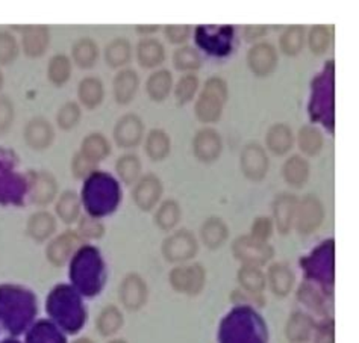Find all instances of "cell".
Returning <instances> with one entry per match:
<instances>
[{"instance_id": "7bdbcfd3", "label": "cell", "mask_w": 359, "mask_h": 343, "mask_svg": "<svg viewBox=\"0 0 359 343\" xmlns=\"http://www.w3.org/2000/svg\"><path fill=\"white\" fill-rule=\"evenodd\" d=\"M26 343H65V337L52 322L40 321L27 332Z\"/></svg>"}, {"instance_id": "f6af8a7d", "label": "cell", "mask_w": 359, "mask_h": 343, "mask_svg": "<svg viewBox=\"0 0 359 343\" xmlns=\"http://www.w3.org/2000/svg\"><path fill=\"white\" fill-rule=\"evenodd\" d=\"M299 148L306 156H317L323 148L325 139L321 132L314 126H304L297 135Z\"/></svg>"}, {"instance_id": "6da1fadb", "label": "cell", "mask_w": 359, "mask_h": 343, "mask_svg": "<svg viewBox=\"0 0 359 343\" xmlns=\"http://www.w3.org/2000/svg\"><path fill=\"white\" fill-rule=\"evenodd\" d=\"M35 314L36 302L31 290L15 284L0 286V322L11 335H22Z\"/></svg>"}, {"instance_id": "ffe728a7", "label": "cell", "mask_w": 359, "mask_h": 343, "mask_svg": "<svg viewBox=\"0 0 359 343\" xmlns=\"http://www.w3.org/2000/svg\"><path fill=\"white\" fill-rule=\"evenodd\" d=\"M23 139L26 146L34 151L47 150L55 141V129L52 122L41 115L31 118L23 130Z\"/></svg>"}, {"instance_id": "f907efd6", "label": "cell", "mask_w": 359, "mask_h": 343, "mask_svg": "<svg viewBox=\"0 0 359 343\" xmlns=\"http://www.w3.org/2000/svg\"><path fill=\"white\" fill-rule=\"evenodd\" d=\"M199 32L205 34V38H197V41H199L203 49L211 50L212 44L219 43L222 55H226V52L229 50V46L232 43V27H220L215 35H211L210 31H203L202 27H199Z\"/></svg>"}, {"instance_id": "d4e9b609", "label": "cell", "mask_w": 359, "mask_h": 343, "mask_svg": "<svg viewBox=\"0 0 359 343\" xmlns=\"http://www.w3.org/2000/svg\"><path fill=\"white\" fill-rule=\"evenodd\" d=\"M56 232V219L52 214L46 211H39L29 216L26 224L27 236L35 242H46Z\"/></svg>"}, {"instance_id": "f546056e", "label": "cell", "mask_w": 359, "mask_h": 343, "mask_svg": "<svg viewBox=\"0 0 359 343\" xmlns=\"http://www.w3.org/2000/svg\"><path fill=\"white\" fill-rule=\"evenodd\" d=\"M173 90V76L167 69H159L149 76L146 82V92L155 103H163L168 99Z\"/></svg>"}, {"instance_id": "4316f807", "label": "cell", "mask_w": 359, "mask_h": 343, "mask_svg": "<svg viewBox=\"0 0 359 343\" xmlns=\"http://www.w3.org/2000/svg\"><path fill=\"white\" fill-rule=\"evenodd\" d=\"M78 99L82 106L93 111L99 108L105 99V87L103 82L96 76L83 78L78 85Z\"/></svg>"}, {"instance_id": "83f0119b", "label": "cell", "mask_w": 359, "mask_h": 343, "mask_svg": "<svg viewBox=\"0 0 359 343\" xmlns=\"http://www.w3.org/2000/svg\"><path fill=\"white\" fill-rule=\"evenodd\" d=\"M316 330V322L304 312L292 313L285 327V335L290 343H305Z\"/></svg>"}, {"instance_id": "d6986e66", "label": "cell", "mask_w": 359, "mask_h": 343, "mask_svg": "<svg viewBox=\"0 0 359 343\" xmlns=\"http://www.w3.org/2000/svg\"><path fill=\"white\" fill-rule=\"evenodd\" d=\"M223 139L214 127H203L193 138V155L203 164H212L222 156Z\"/></svg>"}, {"instance_id": "2e32d148", "label": "cell", "mask_w": 359, "mask_h": 343, "mask_svg": "<svg viewBox=\"0 0 359 343\" xmlns=\"http://www.w3.org/2000/svg\"><path fill=\"white\" fill-rule=\"evenodd\" d=\"M276 47L267 41L255 43L248 52V65L257 78H267L278 66Z\"/></svg>"}, {"instance_id": "f35d334b", "label": "cell", "mask_w": 359, "mask_h": 343, "mask_svg": "<svg viewBox=\"0 0 359 343\" xmlns=\"http://www.w3.org/2000/svg\"><path fill=\"white\" fill-rule=\"evenodd\" d=\"M73 64L67 55L56 53L53 55L49 64H47V79L53 83L55 87H62L72 78Z\"/></svg>"}, {"instance_id": "74e56055", "label": "cell", "mask_w": 359, "mask_h": 343, "mask_svg": "<svg viewBox=\"0 0 359 343\" xmlns=\"http://www.w3.org/2000/svg\"><path fill=\"white\" fill-rule=\"evenodd\" d=\"M182 218V209L179 206V203L173 198H168L165 202L159 204L156 209V212L154 215V221L155 225L159 227L161 230L170 232L179 224Z\"/></svg>"}, {"instance_id": "7402d4cb", "label": "cell", "mask_w": 359, "mask_h": 343, "mask_svg": "<svg viewBox=\"0 0 359 343\" xmlns=\"http://www.w3.org/2000/svg\"><path fill=\"white\" fill-rule=\"evenodd\" d=\"M50 46L49 27L44 24L27 26L22 36V49L27 58H41Z\"/></svg>"}, {"instance_id": "816d5d0a", "label": "cell", "mask_w": 359, "mask_h": 343, "mask_svg": "<svg viewBox=\"0 0 359 343\" xmlns=\"http://www.w3.org/2000/svg\"><path fill=\"white\" fill-rule=\"evenodd\" d=\"M76 233L83 239L94 241V239H100L105 234V225H103L97 218L94 216H81L78 219V230Z\"/></svg>"}, {"instance_id": "7c38bea8", "label": "cell", "mask_w": 359, "mask_h": 343, "mask_svg": "<svg viewBox=\"0 0 359 343\" xmlns=\"http://www.w3.org/2000/svg\"><path fill=\"white\" fill-rule=\"evenodd\" d=\"M269 156L258 142H249L241 150L240 168L245 178L252 182H261L269 173Z\"/></svg>"}, {"instance_id": "7a4b0ae2", "label": "cell", "mask_w": 359, "mask_h": 343, "mask_svg": "<svg viewBox=\"0 0 359 343\" xmlns=\"http://www.w3.org/2000/svg\"><path fill=\"white\" fill-rule=\"evenodd\" d=\"M70 280L82 297L97 295L105 283V265L97 248L83 245L74 253L70 263Z\"/></svg>"}, {"instance_id": "d590c367", "label": "cell", "mask_w": 359, "mask_h": 343, "mask_svg": "<svg viewBox=\"0 0 359 343\" xmlns=\"http://www.w3.org/2000/svg\"><path fill=\"white\" fill-rule=\"evenodd\" d=\"M79 151L90 160L99 164L100 160L107 159L111 155V144L105 135H102L99 132H93L82 139Z\"/></svg>"}, {"instance_id": "ba28073f", "label": "cell", "mask_w": 359, "mask_h": 343, "mask_svg": "<svg viewBox=\"0 0 359 343\" xmlns=\"http://www.w3.org/2000/svg\"><path fill=\"white\" fill-rule=\"evenodd\" d=\"M168 281L172 288L179 292L196 297L199 295L206 283V274L203 266L199 263L188 265V266H176V268L170 272Z\"/></svg>"}, {"instance_id": "ee69618b", "label": "cell", "mask_w": 359, "mask_h": 343, "mask_svg": "<svg viewBox=\"0 0 359 343\" xmlns=\"http://www.w3.org/2000/svg\"><path fill=\"white\" fill-rule=\"evenodd\" d=\"M238 283L250 295H259L267 286L266 274L259 270V266L252 265L241 266V270L238 271Z\"/></svg>"}, {"instance_id": "277c9868", "label": "cell", "mask_w": 359, "mask_h": 343, "mask_svg": "<svg viewBox=\"0 0 359 343\" xmlns=\"http://www.w3.org/2000/svg\"><path fill=\"white\" fill-rule=\"evenodd\" d=\"M120 200L121 190L112 176L103 171H94L85 178L81 202L90 216L100 218L111 215L118 207Z\"/></svg>"}, {"instance_id": "6f0895ef", "label": "cell", "mask_w": 359, "mask_h": 343, "mask_svg": "<svg viewBox=\"0 0 359 343\" xmlns=\"http://www.w3.org/2000/svg\"><path fill=\"white\" fill-rule=\"evenodd\" d=\"M271 233H273V221L269 216H259L255 219L252 225V233H250L252 237L267 242V239H270Z\"/></svg>"}, {"instance_id": "60d3db41", "label": "cell", "mask_w": 359, "mask_h": 343, "mask_svg": "<svg viewBox=\"0 0 359 343\" xmlns=\"http://www.w3.org/2000/svg\"><path fill=\"white\" fill-rule=\"evenodd\" d=\"M123 322L125 321H123L121 310L111 304V306H107L100 310L96 319V328L100 336L109 337L117 335L120 328L123 327Z\"/></svg>"}, {"instance_id": "52a82bcc", "label": "cell", "mask_w": 359, "mask_h": 343, "mask_svg": "<svg viewBox=\"0 0 359 343\" xmlns=\"http://www.w3.org/2000/svg\"><path fill=\"white\" fill-rule=\"evenodd\" d=\"M232 253L235 259L252 266L266 265L275 255V250L267 242L255 239L250 234L237 237L232 244Z\"/></svg>"}, {"instance_id": "8d00e7d4", "label": "cell", "mask_w": 359, "mask_h": 343, "mask_svg": "<svg viewBox=\"0 0 359 343\" xmlns=\"http://www.w3.org/2000/svg\"><path fill=\"white\" fill-rule=\"evenodd\" d=\"M81 198L74 190H64L56 200L55 211L64 224H73L81 218Z\"/></svg>"}, {"instance_id": "7dc6e473", "label": "cell", "mask_w": 359, "mask_h": 343, "mask_svg": "<svg viewBox=\"0 0 359 343\" xmlns=\"http://www.w3.org/2000/svg\"><path fill=\"white\" fill-rule=\"evenodd\" d=\"M82 118V109L79 106V103L76 102H65L62 106L60 108L58 113H56V122L61 130H73L79 125V121Z\"/></svg>"}, {"instance_id": "ab89813d", "label": "cell", "mask_w": 359, "mask_h": 343, "mask_svg": "<svg viewBox=\"0 0 359 343\" xmlns=\"http://www.w3.org/2000/svg\"><path fill=\"white\" fill-rule=\"evenodd\" d=\"M306 34L305 27L300 24H294L287 27L279 38V49L287 56H297L305 47Z\"/></svg>"}, {"instance_id": "b9f144b4", "label": "cell", "mask_w": 359, "mask_h": 343, "mask_svg": "<svg viewBox=\"0 0 359 343\" xmlns=\"http://www.w3.org/2000/svg\"><path fill=\"white\" fill-rule=\"evenodd\" d=\"M141 160L134 153H126L117 159L116 162V173L123 183L130 186L135 185L141 177Z\"/></svg>"}, {"instance_id": "603a6c76", "label": "cell", "mask_w": 359, "mask_h": 343, "mask_svg": "<svg viewBox=\"0 0 359 343\" xmlns=\"http://www.w3.org/2000/svg\"><path fill=\"white\" fill-rule=\"evenodd\" d=\"M140 88V78L138 73L132 69H121L114 80H112V92H114V99L118 104H129L135 99L137 91Z\"/></svg>"}, {"instance_id": "836d02e7", "label": "cell", "mask_w": 359, "mask_h": 343, "mask_svg": "<svg viewBox=\"0 0 359 343\" xmlns=\"http://www.w3.org/2000/svg\"><path fill=\"white\" fill-rule=\"evenodd\" d=\"M105 61L111 69H123L132 59V44L128 38H114L105 46Z\"/></svg>"}, {"instance_id": "5b68a950", "label": "cell", "mask_w": 359, "mask_h": 343, "mask_svg": "<svg viewBox=\"0 0 359 343\" xmlns=\"http://www.w3.org/2000/svg\"><path fill=\"white\" fill-rule=\"evenodd\" d=\"M229 90L226 83L219 76H212L203 85V90L199 94L194 104L196 117L203 125H214L222 118L224 104L228 102Z\"/></svg>"}, {"instance_id": "4dcf8cb0", "label": "cell", "mask_w": 359, "mask_h": 343, "mask_svg": "<svg viewBox=\"0 0 359 343\" xmlns=\"http://www.w3.org/2000/svg\"><path fill=\"white\" fill-rule=\"evenodd\" d=\"M201 236L203 244L210 250H217L228 241L229 227L226 225L222 218L211 216L208 218L201 228Z\"/></svg>"}, {"instance_id": "bcb514c9", "label": "cell", "mask_w": 359, "mask_h": 343, "mask_svg": "<svg viewBox=\"0 0 359 343\" xmlns=\"http://www.w3.org/2000/svg\"><path fill=\"white\" fill-rule=\"evenodd\" d=\"M173 65L179 71H196L201 69L202 56L191 46H181L173 52Z\"/></svg>"}, {"instance_id": "680465c9", "label": "cell", "mask_w": 359, "mask_h": 343, "mask_svg": "<svg viewBox=\"0 0 359 343\" xmlns=\"http://www.w3.org/2000/svg\"><path fill=\"white\" fill-rule=\"evenodd\" d=\"M299 297L305 304H308V306L313 310L323 312V301H321V298L318 297V293L316 292L314 288H311V286H308V284L302 286L300 292H299Z\"/></svg>"}, {"instance_id": "8fae6325", "label": "cell", "mask_w": 359, "mask_h": 343, "mask_svg": "<svg viewBox=\"0 0 359 343\" xmlns=\"http://www.w3.org/2000/svg\"><path fill=\"white\" fill-rule=\"evenodd\" d=\"M149 298L147 283L140 274L130 272L118 286V300L128 312H138L146 306Z\"/></svg>"}, {"instance_id": "c3c4849f", "label": "cell", "mask_w": 359, "mask_h": 343, "mask_svg": "<svg viewBox=\"0 0 359 343\" xmlns=\"http://www.w3.org/2000/svg\"><path fill=\"white\" fill-rule=\"evenodd\" d=\"M330 43H332V32H330V27L318 24L309 31L308 46L314 55L320 56L326 53L329 50Z\"/></svg>"}, {"instance_id": "94428289", "label": "cell", "mask_w": 359, "mask_h": 343, "mask_svg": "<svg viewBox=\"0 0 359 343\" xmlns=\"http://www.w3.org/2000/svg\"><path fill=\"white\" fill-rule=\"evenodd\" d=\"M266 34H267L266 26H245L244 29V38L250 43L258 41L259 38H262Z\"/></svg>"}, {"instance_id": "1f68e13d", "label": "cell", "mask_w": 359, "mask_h": 343, "mask_svg": "<svg viewBox=\"0 0 359 343\" xmlns=\"http://www.w3.org/2000/svg\"><path fill=\"white\" fill-rule=\"evenodd\" d=\"M72 59L82 70L93 69L99 61V46L93 38H79V40L72 46Z\"/></svg>"}, {"instance_id": "3957f363", "label": "cell", "mask_w": 359, "mask_h": 343, "mask_svg": "<svg viewBox=\"0 0 359 343\" xmlns=\"http://www.w3.org/2000/svg\"><path fill=\"white\" fill-rule=\"evenodd\" d=\"M46 312L67 332H78L87 321L81 295L72 286H55L46 301Z\"/></svg>"}, {"instance_id": "44dd1931", "label": "cell", "mask_w": 359, "mask_h": 343, "mask_svg": "<svg viewBox=\"0 0 359 343\" xmlns=\"http://www.w3.org/2000/svg\"><path fill=\"white\" fill-rule=\"evenodd\" d=\"M297 204V197L288 192H283L275 198V202H273V218H275L279 233L288 234L291 232L292 225H294Z\"/></svg>"}, {"instance_id": "9f6ffc18", "label": "cell", "mask_w": 359, "mask_h": 343, "mask_svg": "<svg viewBox=\"0 0 359 343\" xmlns=\"http://www.w3.org/2000/svg\"><path fill=\"white\" fill-rule=\"evenodd\" d=\"M164 35L172 44H184L191 35V26L188 24H168L164 27Z\"/></svg>"}, {"instance_id": "e0dca14e", "label": "cell", "mask_w": 359, "mask_h": 343, "mask_svg": "<svg viewBox=\"0 0 359 343\" xmlns=\"http://www.w3.org/2000/svg\"><path fill=\"white\" fill-rule=\"evenodd\" d=\"M164 186L161 178L155 174H146L140 177L138 182L132 189V200L141 212H150L158 206L163 197Z\"/></svg>"}, {"instance_id": "30bf717a", "label": "cell", "mask_w": 359, "mask_h": 343, "mask_svg": "<svg viewBox=\"0 0 359 343\" xmlns=\"http://www.w3.org/2000/svg\"><path fill=\"white\" fill-rule=\"evenodd\" d=\"M325 219V207L316 195H306L297 204L294 225L302 236L317 232Z\"/></svg>"}, {"instance_id": "9a60e30c", "label": "cell", "mask_w": 359, "mask_h": 343, "mask_svg": "<svg viewBox=\"0 0 359 343\" xmlns=\"http://www.w3.org/2000/svg\"><path fill=\"white\" fill-rule=\"evenodd\" d=\"M112 138H114L116 144L120 148L130 150L135 148L141 144L144 138V122L137 113H125L120 117L112 132Z\"/></svg>"}, {"instance_id": "d6a6232c", "label": "cell", "mask_w": 359, "mask_h": 343, "mask_svg": "<svg viewBox=\"0 0 359 343\" xmlns=\"http://www.w3.org/2000/svg\"><path fill=\"white\" fill-rule=\"evenodd\" d=\"M144 150L152 162H163L172 151V139L163 129H152L146 136Z\"/></svg>"}, {"instance_id": "91938a15", "label": "cell", "mask_w": 359, "mask_h": 343, "mask_svg": "<svg viewBox=\"0 0 359 343\" xmlns=\"http://www.w3.org/2000/svg\"><path fill=\"white\" fill-rule=\"evenodd\" d=\"M316 336H314V343H334V322L329 321L321 323L318 328L314 330Z\"/></svg>"}, {"instance_id": "be15d7a7", "label": "cell", "mask_w": 359, "mask_h": 343, "mask_svg": "<svg viewBox=\"0 0 359 343\" xmlns=\"http://www.w3.org/2000/svg\"><path fill=\"white\" fill-rule=\"evenodd\" d=\"M74 343H94V342L91 339H88V337H82V339H78Z\"/></svg>"}, {"instance_id": "4fadbf2b", "label": "cell", "mask_w": 359, "mask_h": 343, "mask_svg": "<svg viewBox=\"0 0 359 343\" xmlns=\"http://www.w3.org/2000/svg\"><path fill=\"white\" fill-rule=\"evenodd\" d=\"M332 66H330L329 74H327V66L325 73L318 76V79L314 82V91H313V99H311V112H313L314 120L323 121L327 125V115H332V112L327 109H332L334 104V82L329 83L332 79Z\"/></svg>"}, {"instance_id": "9c48e42d", "label": "cell", "mask_w": 359, "mask_h": 343, "mask_svg": "<svg viewBox=\"0 0 359 343\" xmlns=\"http://www.w3.org/2000/svg\"><path fill=\"white\" fill-rule=\"evenodd\" d=\"M197 250H199V246H197L196 237L188 230H179L167 236L161 245L164 259L170 263H184L191 260L197 254Z\"/></svg>"}, {"instance_id": "5bb4252c", "label": "cell", "mask_w": 359, "mask_h": 343, "mask_svg": "<svg viewBox=\"0 0 359 343\" xmlns=\"http://www.w3.org/2000/svg\"><path fill=\"white\" fill-rule=\"evenodd\" d=\"M26 178L31 203L47 206L58 195V182L49 171H31Z\"/></svg>"}, {"instance_id": "03108f58", "label": "cell", "mask_w": 359, "mask_h": 343, "mask_svg": "<svg viewBox=\"0 0 359 343\" xmlns=\"http://www.w3.org/2000/svg\"><path fill=\"white\" fill-rule=\"evenodd\" d=\"M109 343H128V342L126 340H121V339H116V340H112Z\"/></svg>"}, {"instance_id": "6125c7cd", "label": "cell", "mask_w": 359, "mask_h": 343, "mask_svg": "<svg viewBox=\"0 0 359 343\" xmlns=\"http://www.w3.org/2000/svg\"><path fill=\"white\" fill-rule=\"evenodd\" d=\"M158 29H159L158 24H149V26L138 24V26H137V32H138V34H144V35H147V34H155Z\"/></svg>"}, {"instance_id": "681fc988", "label": "cell", "mask_w": 359, "mask_h": 343, "mask_svg": "<svg viewBox=\"0 0 359 343\" xmlns=\"http://www.w3.org/2000/svg\"><path fill=\"white\" fill-rule=\"evenodd\" d=\"M197 90H199V78L196 74H185L184 78L177 80L175 85V97L177 104H188L193 102L194 95L197 94Z\"/></svg>"}, {"instance_id": "cb8c5ba5", "label": "cell", "mask_w": 359, "mask_h": 343, "mask_svg": "<svg viewBox=\"0 0 359 343\" xmlns=\"http://www.w3.org/2000/svg\"><path fill=\"white\" fill-rule=\"evenodd\" d=\"M267 284L270 290L276 295L278 298H285L294 288L296 277L294 272L285 263H275L270 266V270L266 275Z\"/></svg>"}, {"instance_id": "11a10c76", "label": "cell", "mask_w": 359, "mask_h": 343, "mask_svg": "<svg viewBox=\"0 0 359 343\" xmlns=\"http://www.w3.org/2000/svg\"><path fill=\"white\" fill-rule=\"evenodd\" d=\"M15 118V108L8 95H0V135L11 129Z\"/></svg>"}, {"instance_id": "e575fe53", "label": "cell", "mask_w": 359, "mask_h": 343, "mask_svg": "<svg viewBox=\"0 0 359 343\" xmlns=\"http://www.w3.org/2000/svg\"><path fill=\"white\" fill-rule=\"evenodd\" d=\"M282 176L292 188H302L309 178V164L305 158L294 155L285 160L282 167Z\"/></svg>"}, {"instance_id": "484cf974", "label": "cell", "mask_w": 359, "mask_h": 343, "mask_svg": "<svg viewBox=\"0 0 359 343\" xmlns=\"http://www.w3.org/2000/svg\"><path fill=\"white\" fill-rule=\"evenodd\" d=\"M137 61L143 69H156L165 61V49L156 38H143L137 44Z\"/></svg>"}, {"instance_id": "e7e4bbea", "label": "cell", "mask_w": 359, "mask_h": 343, "mask_svg": "<svg viewBox=\"0 0 359 343\" xmlns=\"http://www.w3.org/2000/svg\"><path fill=\"white\" fill-rule=\"evenodd\" d=\"M4 83H5V78H4V73L0 70V90L4 88Z\"/></svg>"}, {"instance_id": "f5cc1de1", "label": "cell", "mask_w": 359, "mask_h": 343, "mask_svg": "<svg viewBox=\"0 0 359 343\" xmlns=\"http://www.w3.org/2000/svg\"><path fill=\"white\" fill-rule=\"evenodd\" d=\"M20 53L15 36L8 31H0V65L13 64Z\"/></svg>"}, {"instance_id": "ac0fdd59", "label": "cell", "mask_w": 359, "mask_h": 343, "mask_svg": "<svg viewBox=\"0 0 359 343\" xmlns=\"http://www.w3.org/2000/svg\"><path fill=\"white\" fill-rule=\"evenodd\" d=\"M82 244V237L73 230L64 232L62 234L53 237L46 246V257L53 266H64L74 255Z\"/></svg>"}, {"instance_id": "db71d44e", "label": "cell", "mask_w": 359, "mask_h": 343, "mask_svg": "<svg viewBox=\"0 0 359 343\" xmlns=\"http://www.w3.org/2000/svg\"><path fill=\"white\" fill-rule=\"evenodd\" d=\"M94 171H97L96 162L90 160L87 156H83L81 151L74 153L72 159V176L78 180H85Z\"/></svg>"}, {"instance_id": "003e7915", "label": "cell", "mask_w": 359, "mask_h": 343, "mask_svg": "<svg viewBox=\"0 0 359 343\" xmlns=\"http://www.w3.org/2000/svg\"><path fill=\"white\" fill-rule=\"evenodd\" d=\"M2 343H20V342H17V340H5Z\"/></svg>"}, {"instance_id": "f1b7e54d", "label": "cell", "mask_w": 359, "mask_h": 343, "mask_svg": "<svg viewBox=\"0 0 359 343\" xmlns=\"http://www.w3.org/2000/svg\"><path fill=\"white\" fill-rule=\"evenodd\" d=\"M266 144L273 155L283 156L294 146V135H292V130L287 125L278 122V125H273L267 130Z\"/></svg>"}, {"instance_id": "8992f818", "label": "cell", "mask_w": 359, "mask_h": 343, "mask_svg": "<svg viewBox=\"0 0 359 343\" xmlns=\"http://www.w3.org/2000/svg\"><path fill=\"white\" fill-rule=\"evenodd\" d=\"M27 192V178L15 169L14 155L0 148V204H22Z\"/></svg>"}]
</instances>
